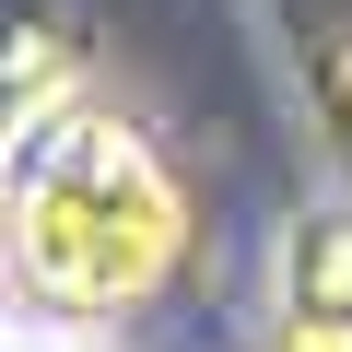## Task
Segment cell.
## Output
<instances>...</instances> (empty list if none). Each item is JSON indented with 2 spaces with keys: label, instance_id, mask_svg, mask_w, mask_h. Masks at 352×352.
I'll list each match as a JSON object with an SVG mask.
<instances>
[{
  "label": "cell",
  "instance_id": "6da1fadb",
  "mask_svg": "<svg viewBox=\"0 0 352 352\" xmlns=\"http://www.w3.org/2000/svg\"><path fill=\"white\" fill-rule=\"evenodd\" d=\"M188 247L164 153L94 106V94H36L0 141V282L47 317H129L164 294Z\"/></svg>",
  "mask_w": 352,
  "mask_h": 352
},
{
  "label": "cell",
  "instance_id": "7a4b0ae2",
  "mask_svg": "<svg viewBox=\"0 0 352 352\" xmlns=\"http://www.w3.org/2000/svg\"><path fill=\"white\" fill-rule=\"evenodd\" d=\"M282 305L294 317H352V212H294L282 223Z\"/></svg>",
  "mask_w": 352,
  "mask_h": 352
},
{
  "label": "cell",
  "instance_id": "3957f363",
  "mask_svg": "<svg viewBox=\"0 0 352 352\" xmlns=\"http://www.w3.org/2000/svg\"><path fill=\"white\" fill-rule=\"evenodd\" d=\"M317 118H329V141L352 153V24L317 47Z\"/></svg>",
  "mask_w": 352,
  "mask_h": 352
},
{
  "label": "cell",
  "instance_id": "277c9868",
  "mask_svg": "<svg viewBox=\"0 0 352 352\" xmlns=\"http://www.w3.org/2000/svg\"><path fill=\"white\" fill-rule=\"evenodd\" d=\"M270 352H352V317H270Z\"/></svg>",
  "mask_w": 352,
  "mask_h": 352
}]
</instances>
